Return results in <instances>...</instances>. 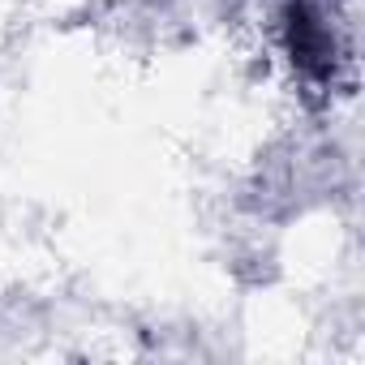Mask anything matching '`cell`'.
I'll return each mask as SVG.
<instances>
[{
  "label": "cell",
  "mask_w": 365,
  "mask_h": 365,
  "mask_svg": "<svg viewBox=\"0 0 365 365\" xmlns=\"http://www.w3.org/2000/svg\"><path fill=\"white\" fill-rule=\"evenodd\" d=\"M284 48L301 78L327 82L335 69V35L314 0H288L284 5Z\"/></svg>",
  "instance_id": "1"
}]
</instances>
